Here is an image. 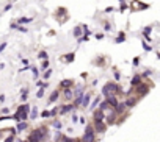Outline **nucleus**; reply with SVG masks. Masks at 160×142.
Wrapping results in <instances>:
<instances>
[{
	"instance_id": "nucleus-40",
	"label": "nucleus",
	"mask_w": 160,
	"mask_h": 142,
	"mask_svg": "<svg viewBox=\"0 0 160 142\" xmlns=\"http://www.w3.org/2000/svg\"><path fill=\"white\" fill-rule=\"evenodd\" d=\"M14 141H16V136H13V134H10V136H8V138L5 139L3 142H14Z\"/></svg>"
},
{
	"instance_id": "nucleus-56",
	"label": "nucleus",
	"mask_w": 160,
	"mask_h": 142,
	"mask_svg": "<svg viewBox=\"0 0 160 142\" xmlns=\"http://www.w3.org/2000/svg\"><path fill=\"white\" fill-rule=\"evenodd\" d=\"M17 142H27V141H17Z\"/></svg>"
},
{
	"instance_id": "nucleus-5",
	"label": "nucleus",
	"mask_w": 160,
	"mask_h": 142,
	"mask_svg": "<svg viewBox=\"0 0 160 142\" xmlns=\"http://www.w3.org/2000/svg\"><path fill=\"white\" fill-rule=\"evenodd\" d=\"M93 128H94V131L96 133H100V134H104L105 131H107V127L105 123H104V120H93Z\"/></svg>"
},
{
	"instance_id": "nucleus-8",
	"label": "nucleus",
	"mask_w": 160,
	"mask_h": 142,
	"mask_svg": "<svg viewBox=\"0 0 160 142\" xmlns=\"http://www.w3.org/2000/svg\"><path fill=\"white\" fill-rule=\"evenodd\" d=\"M152 30H154V27L152 25H147V27H144L143 30H141V34H143V39L146 41V42H151V33H152Z\"/></svg>"
},
{
	"instance_id": "nucleus-22",
	"label": "nucleus",
	"mask_w": 160,
	"mask_h": 142,
	"mask_svg": "<svg viewBox=\"0 0 160 142\" xmlns=\"http://www.w3.org/2000/svg\"><path fill=\"white\" fill-rule=\"evenodd\" d=\"M126 38H127V34L124 33V31H119V33H118V36H116V39H115V44L124 42V41H126Z\"/></svg>"
},
{
	"instance_id": "nucleus-19",
	"label": "nucleus",
	"mask_w": 160,
	"mask_h": 142,
	"mask_svg": "<svg viewBox=\"0 0 160 142\" xmlns=\"http://www.w3.org/2000/svg\"><path fill=\"white\" fill-rule=\"evenodd\" d=\"M102 102V97L100 95H97V97H94V100H93V103H90V106H88V109H91V111H94L96 109V106Z\"/></svg>"
},
{
	"instance_id": "nucleus-55",
	"label": "nucleus",
	"mask_w": 160,
	"mask_h": 142,
	"mask_svg": "<svg viewBox=\"0 0 160 142\" xmlns=\"http://www.w3.org/2000/svg\"><path fill=\"white\" fill-rule=\"evenodd\" d=\"M79 122H80V123H83V125H85V122H86V119H85V117H79Z\"/></svg>"
},
{
	"instance_id": "nucleus-27",
	"label": "nucleus",
	"mask_w": 160,
	"mask_h": 142,
	"mask_svg": "<svg viewBox=\"0 0 160 142\" xmlns=\"http://www.w3.org/2000/svg\"><path fill=\"white\" fill-rule=\"evenodd\" d=\"M50 76H52V69L49 67L47 70H44V72H43V81H49Z\"/></svg>"
},
{
	"instance_id": "nucleus-18",
	"label": "nucleus",
	"mask_w": 160,
	"mask_h": 142,
	"mask_svg": "<svg viewBox=\"0 0 160 142\" xmlns=\"http://www.w3.org/2000/svg\"><path fill=\"white\" fill-rule=\"evenodd\" d=\"M61 58H63V61H64V63H74V60H75V53H74V52L66 53V55H63Z\"/></svg>"
},
{
	"instance_id": "nucleus-16",
	"label": "nucleus",
	"mask_w": 160,
	"mask_h": 142,
	"mask_svg": "<svg viewBox=\"0 0 160 142\" xmlns=\"http://www.w3.org/2000/svg\"><path fill=\"white\" fill-rule=\"evenodd\" d=\"M104 119H105V114H104V111H100L99 108L93 111V120H104Z\"/></svg>"
},
{
	"instance_id": "nucleus-52",
	"label": "nucleus",
	"mask_w": 160,
	"mask_h": 142,
	"mask_svg": "<svg viewBox=\"0 0 160 142\" xmlns=\"http://www.w3.org/2000/svg\"><path fill=\"white\" fill-rule=\"evenodd\" d=\"M113 6H108V8H105V11H104V13H113Z\"/></svg>"
},
{
	"instance_id": "nucleus-3",
	"label": "nucleus",
	"mask_w": 160,
	"mask_h": 142,
	"mask_svg": "<svg viewBox=\"0 0 160 142\" xmlns=\"http://www.w3.org/2000/svg\"><path fill=\"white\" fill-rule=\"evenodd\" d=\"M82 142H96V131H94L93 125H86L85 127V133L82 136Z\"/></svg>"
},
{
	"instance_id": "nucleus-4",
	"label": "nucleus",
	"mask_w": 160,
	"mask_h": 142,
	"mask_svg": "<svg viewBox=\"0 0 160 142\" xmlns=\"http://www.w3.org/2000/svg\"><path fill=\"white\" fill-rule=\"evenodd\" d=\"M149 91H151V87L147 86V83H146V81H143V83H141V84H140L138 87H135V89H132V91H130V94H132V92H135V94L138 95V98H143L144 95H147V94H149Z\"/></svg>"
},
{
	"instance_id": "nucleus-44",
	"label": "nucleus",
	"mask_w": 160,
	"mask_h": 142,
	"mask_svg": "<svg viewBox=\"0 0 160 142\" xmlns=\"http://www.w3.org/2000/svg\"><path fill=\"white\" fill-rule=\"evenodd\" d=\"M16 30H19L21 33H27V28H25V27H21V25H17V27H16Z\"/></svg>"
},
{
	"instance_id": "nucleus-31",
	"label": "nucleus",
	"mask_w": 160,
	"mask_h": 142,
	"mask_svg": "<svg viewBox=\"0 0 160 142\" xmlns=\"http://www.w3.org/2000/svg\"><path fill=\"white\" fill-rule=\"evenodd\" d=\"M102 23H104V31H107V33L111 31V23H110L108 20H104Z\"/></svg>"
},
{
	"instance_id": "nucleus-2",
	"label": "nucleus",
	"mask_w": 160,
	"mask_h": 142,
	"mask_svg": "<svg viewBox=\"0 0 160 142\" xmlns=\"http://www.w3.org/2000/svg\"><path fill=\"white\" fill-rule=\"evenodd\" d=\"M124 94L122 87L119 86V83L116 81H107L105 84L102 86V95L104 97H108V95H116V94Z\"/></svg>"
},
{
	"instance_id": "nucleus-38",
	"label": "nucleus",
	"mask_w": 160,
	"mask_h": 142,
	"mask_svg": "<svg viewBox=\"0 0 160 142\" xmlns=\"http://www.w3.org/2000/svg\"><path fill=\"white\" fill-rule=\"evenodd\" d=\"M129 6H127V5H126V2H122L121 5H119V9H118V11H119V13H124V11H126Z\"/></svg>"
},
{
	"instance_id": "nucleus-17",
	"label": "nucleus",
	"mask_w": 160,
	"mask_h": 142,
	"mask_svg": "<svg viewBox=\"0 0 160 142\" xmlns=\"http://www.w3.org/2000/svg\"><path fill=\"white\" fill-rule=\"evenodd\" d=\"M105 102L108 103L110 108H115V106L118 105V97L116 95H108V97H105Z\"/></svg>"
},
{
	"instance_id": "nucleus-37",
	"label": "nucleus",
	"mask_w": 160,
	"mask_h": 142,
	"mask_svg": "<svg viewBox=\"0 0 160 142\" xmlns=\"http://www.w3.org/2000/svg\"><path fill=\"white\" fill-rule=\"evenodd\" d=\"M58 111H60V106H55V108L50 111V117H55V116L58 114Z\"/></svg>"
},
{
	"instance_id": "nucleus-35",
	"label": "nucleus",
	"mask_w": 160,
	"mask_h": 142,
	"mask_svg": "<svg viewBox=\"0 0 160 142\" xmlns=\"http://www.w3.org/2000/svg\"><path fill=\"white\" fill-rule=\"evenodd\" d=\"M94 64H97V66H104V64H105V58L104 56H99V60L94 61Z\"/></svg>"
},
{
	"instance_id": "nucleus-33",
	"label": "nucleus",
	"mask_w": 160,
	"mask_h": 142,
	"mask_svg": "<svg viewBox=\"0 0 160 142\" xmlns=\"http://www.w3.org/2000/svg\"><path fill=\"white\" fill-rule=\"evenodd\" d=\"M39 117H41V119H47V117H50V111H49V109H44V111H41Z\"/></svg>"
},
{
	"instance_id": "nucleus-7",
	"label": "nucleus",
	"mask_w": 160,
	"mask_h": 142,
	"mask_svg": "<svg viewBox=\"0 0 160 142\" xmlns=\"http://www.w3.org/2000/svg\"><path fill=\"white\" fill-rule=\"evenodd\" d=\"M74 86H75V81L72 78H64L60 84H58L57 89H72Z\"/></svg>"
},
{
	"instance_id": "nucleus-47",
	"label": "nucleus",
	"mask_w": 160,
	"mask_h": 142,
	"mask_svg": "<svg viewBox=\"0 0 160 142\" xmlns=\"http://www.w3.org/2000/svg\"><path fill=\"white\" fill-rule=\"evenodd\" d=\"M11 8H13V3L10 2V3H7V5H5V8H3V11H10Z\"/></svg>"
},
{
	"instance_id": "nucleus-30",
	"label": "nucleus",
	"mask_w": 160,
	"mask_h": 142,
	"mask_svg": "<svg viewBox=\"0 0 160 142\" xmlns=\"http://www.w3.org/2000/svg\"><path fill=\"white\" fill-rule=\"evenodd\" d=\"M52 127H53V128H57V130H58V131H60V130L63 128V123H61L60 120H58V119H57V120H53V122H52Z\"/></svg>"
},
{
	"instance_id": "nucleus-23",
	"label": "nucleus",
	"mask_w": 160,
	"mask_h": 142,
	"mask_svg": "<svg viewBox=\"0 0 160 142\" xmlns=\"http://www.w3.org/2000/svg\"><path fill=\"white\" fill-rule=\"evenodd\" d=\"M63 97H64V100H72L74 98V94H72V89H63Z\"/></svg>"
},
{
	"instance_id": "nucleus-39",
	"label": "nucleus",
	"mask_w": 160,
	"mask_h": 142,
	"mask_svg": "<svg viewBox=\"0 0 160 142\" xmlns=\"http://www.w3.org/2000/svg\"><path fill=\"white\" fill-rule=\"evenodd\" d=\"M151 75H152V70H146V72H143L140 76L141 78H147V76H151Z\"/></svg>"
},
{
	"instance_id": "nucleus-10",
	"label": "nucleus",
	"mask_w": 160,
	"mask_h": 142,
	"mask_svg": "<svg viewBox=\"0 0 160 142\" xmlns=\"http://www.w3.org/2000/svg\"><path fill=\"white\" fill-rule=\"evenodd\" d=\"M91 98H93V92H86V94H83V98H82V108L83 109H86L88 106H90V103H91Z\"/></svg>"
},
{
	"instance_id": "nucleus-34",
	"label": "nucleus",
	"mask_w": 160,
	"mask_h": 142,
	"mask_svg": "<svg viewBox=\"0 0 160 142\" xmlns=\"http://www.w3.org/2000/svg\"><path fill=\"white\" fill-rule=\"evenodd\" d=\"M30 70L33 72V78H35V80H38V78H39V70H38L36 67H32Z\"/></svg>"
},
{
	"instance_id": "nucleus-32",
	"label": "nucleus",
	"mask_w": 160,
	"mask_h": 142,
	"mask_svg": "<svg viewBox=\"0 0 160 142\" xmlns=\"http://www.w3.org/2000/svg\"><path fill=\"white\" fill-rule=\"evenodd\" d=\"M141 45H143V50H144V52H151V50H152V45H149L144 39H143V42H141Z\"/></svg>"
},
{
	"instance_id": "nucleus-25",
	"label": "nucleus",
	"mask_w": 160,
	"mask_h": 142,
	"mask_svg": "<svg viewBox=\"0 0 160 142\" xmlns=\"http://www.w3.org/2000/svg\"><path fill=\"white\" fill-rule=\"evenodd\" d=\"M82 34H83V30H82V25H77V27L74 28V33H72V36L79 39V38L82 36Z\"/></svg>"
},
{
	"instance_id": "nucleus-51",
	"label": "nucleus",
	"mask_w": 160,
	"mask_h": 142,
	"mask_svg": "<svg viewBox=\"0 0 160 142\" xmlns=\"http://www.w3.org/2000/svg\"><path fill=\"white\" fill-rule=\"evenodd\" d=\"M32 67H30V64H28V66H24L22 69H21V72H27V70H30Z\"/></svg>"
},
{
	"instance_id": "nucleus-48",
	"label": "nucleus",
	"mask_w": 160,
	"mask_h": 142,
	"mask_svg": "<svg viewBox=\"0 0 160 142\" xmlns=\"http://www.w3.org/2000/svg\"><path fill=\"white\" fill-rule=\"evenodd\" d=\"M0 112H2L3 116H8V114H10V109H8V108H2V109H0Z\"/></svg>"
},
{
	"instance_id": "nucleus-46",
	"label": "nucleus",
	"mask_w": 160,
	"mask_h": 142,
	"mask_svg": "<svg viewBox=\"0 0 160 142\" xmlns=\"http://www.w3.org/2000/svg\"><path fill=\"white\" fill-rule=\"evenodd\" d=\"M43 84H44L43 80H36V83H35V86H36V87H43Z\"/></svg>"
},
{
	"instance_id": "nucleus-45",
	"label": "nucleus",
	"mask_w": 160,
	"mask_h": 142,
	"mask_svg": "<svg viewBox=\"0 0 160 142\" xmlns=\"http://www.w3.org/2000/svg\"><path fill=\"white\" fill-rule=\"evenodd\" d=\"M94 38H96V39H99V41H100V39H104V38H105V34H104V33H99V34L96 33V34H94Z\"/></svg>"
},
{
	"instance_id": "nucleus-24",
	"label": "nucleus",
	"mask_w": 160,
	"mask_h": 142,
	"mask_svg": "<svg viewBox=\"0 0 160 142\" xmlns=\"http://www.w3.org/2000/svg\"><path fill=\"white\" fill-rule=\"evenodd\" d=\"M36 58H38V60H41V61H44V60H49V53H47V50H41V52H38Z\"/></svg>"
},
{
	"instance_id": "nucleus-42",
	"label": "nucleus",
	"mask_w": 160,
	"mask_h": 142,
	"mask_svg": "<svg viewBox=\"0 0 160 142\" xmlns=\"http://www.w3.org/2000/svg\"><path fill=\"white\" fill-rule=\"evenodd\" d=\"M132 64H133V66H138V64H140V56H135L132 60Z\"/></svg>"
},
{
	"instance_id": "nucleus-14",
	"label": "nucleus",
	"mask_w": 160,
	"mask_h": 142,
	"mask_svg": "<svg viewBox=\"0 0 160 142\" xmlns=\"http://www.w3.org/2000/svg\"><path fill=\"white\" fill-rule=\"evenodd\" d=\"M33 20H35L33 17H24L22 16V17H19V19L16 20V25H21V27L22 25H28V23H32Z\"/></svg>"
},
{
	"instance_id": "nucleus-54",
	"label": "nucleus",
	"mask_w": 160,
	"mask_h": 142,
	"mask_svg": "<svg viewBox=\"0 0 160 142\" xmlns=\"http://www.w3.org/2000/svg\"><path fill=\"white\" fill-rule=\"evenodd\" d=\"M22 64H24V66H28V60H27V58H22Z\"/></svg>"
},
{
	"instance_id": "nucleus-49",
	"label": "nucleus",
	"mask_w": 160,
	"mask_h": 142,
	"mask_svg": "<svg viewBox=\"0 0 160 142\" xmlns=\"http://www.w3.org/2000/svg\"><path fill=\"white\" fill-rule=\"evenodd\" d=\"M11 119V116H0V122H3V120H10Z\"/></svg>"
},
{
	"instance_id": "nucleus-15",
	"label": "nucleus",
	"mask_w": 160,
	"mask_h": 142,
	"mask_svg": "<svg viewBox=\"0 0 160 142\" xmlns=\"http://www.w3.org/2000/svg\"><path fill=\"white\" fill-rule=\"evenodd\" d=\"M58 98H60V89H55V91L50 94V97L47 98V103H49V105H50V103H55Z\"/></svg>"
},
{
	"instance_id": "nucleus-21",
	"label": "nucleus",
	"mask_w": 160,
	"mask_h": 142,
	"mask_svg": "<svg viewBox=\"0 0 160 142\" xmlns=\"http://www.w3.org/2000/svg\"><path fill=\"white\" fill-rule=\"evenodd\" d=\"M28 100V87H24L21 91V103H27Z\"/></svg>"
},
{
	"instance_id": "nucleus-11",
	"label": "nucleus",
	"mask_w": 160,
	"mask_h": 142,
	"mask_svg": "<svg viewBox=\"0 0 160 142\" xmlns=\"http://www.w3.org/2000/svg\"><path fill=\"white\" fill-rule=\"evenodd\" d=\"M141 83H143V78L140 76V73H135L132 76V80H130V86H132V89H135V87H138Z\"/></svg>"
},
{
	"instance_id": "nucleus-6",
	"label": "nucleus",
	"mask_w": 160,
	"mask_h": 142,
	"mask_svg": "<svg viewBox=\"0 0 160 142\" xmlns=\"http://www.w3.org/2000/svg\"><path fill=\"white\" fill-rule=\"evenodd\" d=\"M138 102H140V98H138V97L129 95L126 100H124V105H126V108H127V109H132V108H135V106L138 105Z\"/></svg>"
},
{
	"instance_id": "nucleus-1",
	"label": "nucleus",
	"mask_w": 160,
	"mask_h": 142,
	"mask_svg": "<svg viewBox=\"0 0 160 142\" xmlns=\"http://www.w3.org/2000/svg\"><path fill=\"white\" fill-rule=\"evenodd\" d=\"M49 138H50L49 128L46 125H41V127H38L36 130H33L30 133V136L27 138V142H46Z\"/></svg>"
},
{
	"instance_id": "nucleus-53",
	"label": "nucleus",
	"mask_w": 160,
	"mask_h": 142,
	"mask_svg": "<svg viewBox=\"0 0 160 142\" xmlns=\"http://www.w3.org/2000/svg\"><path fill=\"white\" fill-rule=\"evenodd\" d=\"M5 100H7V97H5V94H0V103H3Z\"/></svg>"
},
{
	"instance_id": "nucleus-13",
	"label": "nucleus",
	"mask_w": 160,
	"mask_h": 142,
	"mask_svg": "<svg viewBox=\"0 0 160 142\" xmlns=\"http://www.w3.org/2000/svg\"><path fill=\"white\" fill-rule=\"evenodd\" d=\"M60 111H58V112H60V116H63V114H68V112H74V105L72 103H68V105H64V106H60Z\"/></svg>"
},
{
	"instance_id": "nucleus-9",
	"label": "nucleus",
	"mask_w": 160,
	"mask_h": 142,
	"mask_svg": "<svg viewBox=\"0 0 160 142\" xmlns=\"http://www.w3.org/2000/svg\"><path fill=\"white\" fill-rule=\"evenodd\" d=\"M126 111H127V108H126V105H124V102H118V105L113 108V112L116 116H122V114H126Z\"/></svg>"
},
{
	"instance_id": "nucleus-26",
	"label": "nucleus",
	"mask_w": 160,
	"mask_h": 142,
	"mask_svg": "<svg viewBox=\"0 0 160 142\" xmlns=\"http://www.w3.org/2000/svg\"><path fill=\"white\" fill-rule=\"evenodd\" d=\"M39 116V112H38V108H36V106H35V108H32L30 109V112H28V117H30V119H36V117Z\"/></svg>"
},
{
	"instance_id": "nucleus-41",
	"label": "nucleus",
	"mask_w": 160,
	"mask_h": 142,
	"mask_svg": "<svg viewBox=\"0 0 160 142\" xmlns=\"http://www.w3.org/2000/svg\"><path fill=\"white\" fill-rule=\"evenodd\" d=\"M7 47H8V42H7V41H5V42H2V44H0V53H2L5 49H7Z\"/></svg>"
},
{
	"instance_id": "nucleus-57",
	"label": "nucleus",
	"mask_w": 160,
	"mask_h": 142,
	"mask_svg": "<svg viewBox=\"0 0 160 142\" xmlns=\"http://www.w3.org/2000/svg\"><path fill=\"white\" fill-rule=\"evenodd\" d=\"M119 2H121V3H122V2H124V0H119Z\"/></svg>"
},
{
	"instance_id": "nucleus-43",
	"label": "nucleus",
	"mask_w": 160,
	"mask_h": 142,
	"mask_svg": "<svg viewBox=\"0 0 160 142\" xmlns=\"http://www.w3.org/2000/svg\"><path fill=\"white\" fill-rule=\"evenodd\" d=\"M61 136H63V134H61L60 131H57V134H55V142H60V141H61Z\"/></svg>"
},
{
	"instance_id": "nucleus-36",
	"label": "nucleus",
	"mask_w": 160,
	"mask_h": 142,
	"mask_svg": "<svg viewBox=\"0 0 160 142\" xmlns=\"http://www.w3.org/2000/svg\"><path fill=\"white\" fill-rule=\"evenodd\" d=\"M44 92H46V89H44V87H41V89L36 92V98H43L44 97Z\"/></svg>"
},
{
	"instance_id": "nucleus-12",
	"label": "nucleus",
	"mask_w": 160,
	"mask_h": 142,
	"mask_svg": "<svg viewBox=\"0 0 160 142\" xmlns=\"http://www.w3.org/2000/svg\"><path fill=\"white\" fill-rule=\"evenodd\" d=\"M104 123H105L107 127H111V125H115V123H116V114H115V112H111V114L105 116Z\"/></svg>"
},
{
	"instance_id": "nucleus-28",
	"label": "nucleus",
	"mask_w": 160,
	"mask_h": 142,
	"mask_svg": "<svg viewBox=\"0 0 160 142\" xmlns=\"http://www.w3.org/2000/svg\"><path fill=\"white\" fill-rule=\"evenodd\" d=\"M49 67H50V61H49V60L41 61V70H43V72H44L46 69H49Z\"/></svg>"
},
{
	"instance_id": "nucleus-20",
	"label": "nucleus",
	"mask_w": 160,
	"mask_h": 142,
	"mask_svg": "<svg viewBox=\"0 0 160 142\" xmlns=\"http://www.w3.org/2000/svg\"><path fill=\"white\" fill-rule=\"evenodd\" d=\"M27 127H28L27 122H17V125L14 127L16 128V133H22L24 130H27Z\"/></svg>"
},
{
	"instance_id": "nucleus-29",
	"label": "nucleus",
	"mask_w": 160,
	"mask_h": 142,
	"mask_svg": "<svg viewBox=\"0 0 160 142\" xmlns=\"http://www.w3.org/2000/svg\"><path fill=\"white\" fill-rule=\"evenodd\" d=\"M113 75H115L116 83H119V81H121V72H119V70H118L116 67H113Z\"/></svg>"
},
{
	"instance_id": "nucleus-50",
	"label": "nucleus",
	"mask_w": 160,
	"mask_h": 142,
	"mask_svg": "<svg viewBox=\"0 0 160 142\" xmlns=\"http://www.w3.org/2000/svg\"><path fill=\"white\" fill-rule=\"evenodd\" d=\"M72 122L75 123V122H79V116L75 114V112H72Z\"/></svg>"
}]
</instances>
